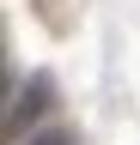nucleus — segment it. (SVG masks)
<instances>
[{
	"label": "nucleus",
	"mask_w": 140,
	"mask_h": 145,
	"mask_svg": "<svg viewBox=\"0 0 140 145\" xmlns=\"http://www.w3.org/2000/svg\"><path fill=\"white\" fill-rule=\"evenodd\" d=\"M55 97H61V91H55V72H31L25 91H19V97H12V109H6V139H12V145L31 139V133H37V121L55 109Z\"/></svg>",
	"instance_id": "f257e3e1"
},
{
	"label": "nucleus",
	"mask_w": 140,
	"mask_h": 145,
	"mask_svg": "<svg viewBox=\"0 0 140 145\" xmlns=\"http://www.w3.org/2000/svg\"><path fill=\"white\" fill-rule=\"evenodd\" d=\"M19 145H79V139L67 133V127H37V133H31V139H19Z\"/></svg>",
	"instance_id": "f03ea898"
}]
</instances>
